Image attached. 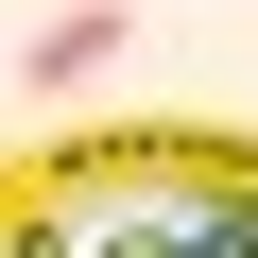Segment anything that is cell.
<instances>
[{"label":"cell","instance_id":"cell-1","mask_svg":"<svg viewBox=\"0 0 258 258\" xmlns=\"http://www.w3.org/2000/svg\"><path fill=\"white\" fill-rule=\"evenodd\" d=\"M103 69H120V0H69V18H35V52H18L35 103H69V86H103Z\"/></svg>","mask_w":258,"mask_h":258}]
</instances>
